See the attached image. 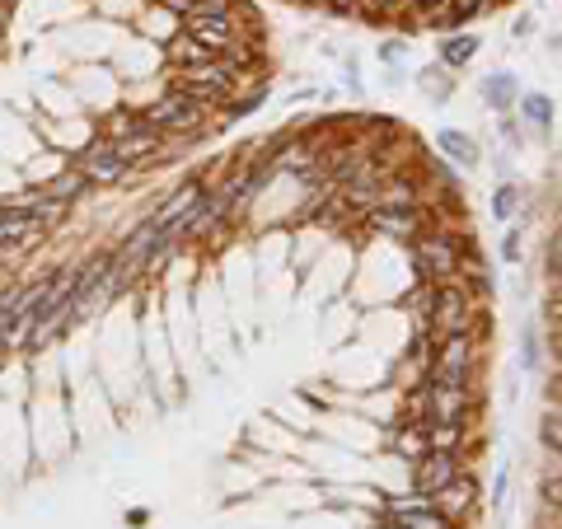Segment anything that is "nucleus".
Masks as SVG:
<instances>
[{
    "mask_svg": "<svg viewBox=\"0 0 562 529\" xmlns=\"http://www.w3.org/2000/svg\"><path fill=\"white\" fill-rule=\"evenodd\" d=\"M479 305H483V300H479V291H469L464 277L436 281V300H431L422 328L431 333V342L454 338V333H473V324H479Z\"/></svg>",
    "mask_w": 562,
    "mask_h": 529,
    "instance_id": "obj_1",
    "label": "nucleus"
},
{
    "mask_svg": "<svg viewBox=\"0 0 562 529\" xmlns=\"http://www.w3.org/2000/svg\"><path fill=\"white\" fill-rule=\"evenodd\" d=\"M413 268L422 281H454L464 277V244L454 239L450 230H431V235H417L413 239Z\"/></svg>",
    "mask_w": 562,
    "mask_h": 529,
    "instance_id": "obj_2",
    "label": "nucleus"
},
{
    "mask_svg": "<svg viewBox=\"0 0 562 529\" xmlns=\"http://www.w3.org/2000/svg\"><path fill=\"white\" fill-rule=\"evenodd\" d=\"M140 122L146 127H155L160 136H192V132H202V122H206V109L198 99H188V94H179L169 85V94H160L150 103L146 113H140Z\"/></svg>",
    "mask_w": 562,
    "mask_h": 529,
    "instance_id": "obj_3",
    "label": "nucleus"
},
{
    "mask_svg": "<svg viewBox=\"0 0 562 529\" xmlns=\"http://www.w3.org/2000/svg\"><path fill=\"white\" fill-rule=\"evenodd\" d=\"M473 361H479V347H473V333H454V338H441L431 351V384H464L473 380Z\"/></svg>",
    "mask_w": 562,
    "mask_h": 529,
    "instance_id": "obj_4",
    "label": "nucleus"
},
{
    "mask_svg": "<svg viewBox=\"0 0 562 529\" xmlns=\"http://www.w3.org/2000/svg\"><path fill=\"white\" fill-rule=\"evenodd\" d=\"M76 169H80L94 188H113V183H122V179H132V165L117 155L113 140H94V146H85L80 160H76Z\"/></svg>",
    "mask_w": 562,
    "mask_h": 529,
    "instance_id": "obj_5",
    "label": "nucleus"
},
{
    "mask_svg": "<svg viewBox=\"0 0 562 529\" xmlns=\"http://www.w3.org/2000/svg\"><path fill=\"white\" fill-rule=\"evenodd\" d=\"M460 473L464 469H460V454H454V450H427L413 464V487L422 492V497H436V492H441L446 483H454Z\"/></svg>",
    "mask_w": 562,
    "mask_h": 529,
    "instance_id": "obj_6",
    "label": "nucleus"
},
{
    "mask_svg": "<svg viewBox=\"0 0 562 529\" xmlns=\"http://www.w3.org/2000/svg\"><path fill=\"white\" fill-rule=\"evenodd\" d=\"M183 33L221 57L235 43V14H183Z\"/></svg>",
    "mask_w": 562,
    "mask_h": 529,
    "instance_id": "obj_7",
    "label": "nucleus"
},
{
    "mask_svg": "<svg viewBox=\"0 0 562 529\" xmlns=\"http://www.w3.org/2000/svg\"><path fill=\"white\" fill-rule=\"evenodd\" d=\"M371 230L384 239H417L422 206H371Z\"/></svg>",
    "mask_w": 562,
    "mask_h": 529,
    "instance_id": "obj_8",
    "label": "nucleus"
},
{
    "mask_svg": "<svg viewBox=\"0 0 562 529\" xmlns=\"http://www.w3.org/2000/svg\"><path fill=\"white\" fill-rule=\"evenodd\" d=\"M38 221H33V211L20 206V202H0V244L5 249H29L33 239H38Z\"/></svg>",
    "mask_w": 562,
    "mask_h": 529,
    "instance_id": "obj_9",
    "label": "nucleus"
},
{
    "mask_svg": "<svg viewBox=\"0 0 562 529\" xmlns=\"http://www.w3.org/2000/svg\"><path fill=\"white\" fill-rule=\"evenodd\" d=\"M160 239H165L160 225H155V221H140L136 230L127 235V244H122V249L113 254V258H117V268H127L132 277H136V272H146V258L155 254V244H160Z\"/></svg>",
    "mask_w": 562,
    "mask_h": 529,
    "instance_id": "obj_10",
    "label": "nucleus"
},
{
    "mask_svg": "<svg viewBox=\"0 0 562 529\" xmlns=\"http://www.w3.org/2000/svg\"><path fill=\"white\" fill-rule=\"evenodd\" d=\"M431 502H436V510H441L446 520H464L469 510H473V502H479V483H473L469 473H460V479H454V483H446V487L436 492Z\"/></svg>",
    "mask_w": 562,
    "mask_h": 529,
    "instance_id": "obj_11",
    "label": "nucleus"
},
{
    "mask_svg": "<svg viewBox=\"0 0 562 529\" xmlns=\"http://www.w3.org/2000/svg\"><path fill=\"white\" fill-rule=\"evenodd\" d=\"M469 408H473V394L464 384H431V421H464Z\"/></svg>",
    "mask_w": 562,
    "mask_h": 529,
    "instance_id": "obj_12",
    "label": "nucleus"
},
{
    "mask_svg": "<svg viewBox=\"0 0 562 529\" xmlns=\"http://www.w3.org/2000/svg\"><path fill=\"white\" fill-rule=\"evenodd\" d=\"M198 198H202V183H183V188L173 192L169 202H160V206H155V216H150V221L160 225L165 235H173V230H179V225H183V216H188V211L198 206Z\"/></svg>",
    "mask_w": 562,
    "mask_h": 529,
    "instance_id": "obj_13",
    "label": "nucleus"
},
{
    "mask_svg": "<svg viewBox=\"0 0 562 529\" xmlns=\"http://www.w3.org/2000/svg\"><path fill=\"white\" fill-rule=\"evenodd\" d=\"M390 520L398 529H454V520H446L441 510H436V502L427 497L422 506H403V502H390Z\"/></svg>",
    "mask_w": 562,
    "mask_h": 529,
    "instance_id": "obj_14",
    "label": "nucleus"
},
{
    "mask_svg": "<svg viewBox=\"0 0 562 529\" xmlns=\"http://www.w3.org/2000/svg\"><path fill=\"white\" fill-rule=\"evenodd\" d=\"M479 94L487 99V109H497V113H506L512 103H520V90H516V76H512V70H492V76H483Z\"/></svg>",
    "mask_w": 562,
    "mask_h": 529,
    "instance_id": "obj_15",
    "label": "nucleus"
},
{
    "mask_svg": "<svg viewBox=\"0 0 562 529\" xmlns=\"http://www.w3.org/2000/svg\"><path fill=\"white\" fill-rule=\"evenodd\" d=\"M436 150H446V160H450V165H460V169H473V165H479V140L464 136V132H454V127H446L441 136H436Z\"/></svg>",
    "mask_w": 562,
    "mask_h": 529,
    "instance_id": "obj_16",
    "label": "nucleus"
},
{
    "mask_svg": "<svg viewBox=\"0 0 562 529\" xmlns=\"http://www.w3.org/2000/svg\"><path fill=\"white\" fill-rule=\"evenodd\" d=\"M479 38H473V33H454V38H446L441 43V66L446 70H460V66H469L473 57H479Z\"/></svg>",
    "mask_w": 562,
    "mask_h": 529,
    "instance_id": "obj_17",
    "label": "nucleus"
},
{
    "mask_svg": "<svg viewBox=\"0 0 562 529\" xmlns=\"http://www.w3.org/2000/svg\"><path fill=\"white\" fill-rule=\"evenodd\" d=\"M165 52H169V61L179 66V70H188V66H198V61H206V57H216V52H206L198 38H188V33H173V38L165 43Z\"/></svg>",
    "mask_w": 562,
    "mask_h": 529,
    "instance_id": "obj_18",
    "label": "nucleus"
},
{
    "mask_svg": "<svg viewBox=\"0 0 562 529\" xmlns=\"http://www.w3.org/2000/svg\"><path fill=\"white\" fill-rule=\"evenodd\" d=\"M85 188H90V179H85V173L80 169H66V173H57V179H47L43 183V192H47V198H57V202H80L85 198Z\"/></svg>",
    "mask_w": 562,
    "mask_h": 529,
    "instance_id": "obj_19",
    "label": "nucleus"
},
{
    "mask_svg": "<svg viewBox=\"0 0 562 529\" xmlns=\"http://www.w3.org/2000/svg\"><path fill=\"white\" fill-rule=\"evenodd\" d=\"M390 446L403 454V460H408V464H417L422 460V454H427L431 446H427V427H422V421H408V427H403L394 440H390Z\"/></svg>",
    "mask_w": 562,
    "mask_h": 529,
    "instance_id": "obj_20",
    "label": "nucleus"
},
{
    "mask_svg": "<svg viewBox=\"0 0 562 529\" xmlns=\"http://www.w3.org/2000/svg\"><path fill=\"white\" fill-rule=\"evenodd\" d=\"M520 117L530 122V127L549 132L553 127V99L549 94H520Z\"/></svg>",
    "mask_w": 562,
    "mask_h": 529,
    "instance_id": "obj_21",
    "label": "nucleus"
},
{
    "mask_svg": "<svg viewBox=\"0 0 562 529\" xmlns=\"http://www.w3.org/2000/svg\"><path fill=\"white\" fill-rule=\"evenodd\" d=\"M460 440H464V421H427V446L431 450H454L460 454Z\"/></svg>",
    "mask_w": 562,
    "mask_h": 529,
    "instance_id": "obj_22",
    "label": "nucleus"
},
{
    "mask_svg": "<svg viewBox=\"0 0 562 529\" xmlns=\"http://www.w3.org/2000/svg\"><path fill=\"white\" fill-rule=\"evenodd\" d=\"M516 211H520V188L502 183L497 192H492V216H497L502 225H512V221H516Z\"/></svg>",
    "mask_w": 562,
    "mask_h": 529,
    "instance_id": "obj_23",
    "label": "nucleus"
},
{
    "mask_svg": "<svg viewBox=\"0 0 562 529\" xmlns=\"http://www.w3.org/2000/svg\"><path fill=\"white\" fill-rule=\"evenodd\" d=\"M516 361H520L525 375H535V370H539V328H535V324L520 328V351H516Z\"/></svg>",
    "mask_w": 562,
    "mask_h": 529,
    "instance_id": "obj_24",
    "label": "nucleus"
},
{
    "mask_svg": "<svg viewBox=\"0 0 562 529\" xmlns=\"http://www.w3.org/2000/svg\"><path fill=\"white\" fill-rule=\"evenodd\" d=\"M403 413H408V421H422V427H427L431 421V384H417V390L403 398Z\"/></svg>",
    "mask_w": 562,
    "mask_h": 529,
    "instance_id": "obj_25",
    "label": "nucleus"
},
{
    "mask_svg": "<svg viewBox=\"0 0 562 529\" xmlns=\"http://www.w3.org/2000/svg\"><path fill=\"white\" fill-rule=\"evenodd\" d=\"M417 90H422V94H431V99H450L446 66H427V70H417Z\"/></svg>",
    "mask_w": 562,
    "mask_h": 529,
    "instance_id": "obj_26",
    "label": "nucleus"
},
{
    "mask_svg": "<svg viewBox=\"0 0 562 529\" xmlns=\"http://www.w3.org/2000/svg\"><path fill=\"white\" fill-rule=\"evenodd\" d=\"M539 440H543V446H549V450L558 454V460H562V408L539 421Z\"/></svg>",
    "mask_w": 562,
    "mask_h": 529,
    "instance_id": "obj_27",
    "label": "nucleus"
},
{
    "mask_svg": "<svg viewBox=\"0 0 562 529\" xmlns=\"http://www.w3.org/2000/svg\"><path fill=\"white\" fill-rule=\"evenodd\" d=\"M483 5H487V0H450V10H454V20H460V24H469Z\"/></svg>",
    "mask_w": 562,
    "mask_h": 529,
    "instance_id": "obj_28",
    "label": "nucleus"
},
{
    "mask_svg": "<svg viewBox=\"0 0 562 529\" xmlns=\"http://www.w3.org/2000/svg\"><path fill=\"white\" fill-rule=\"evenodd\" d=\"M403 5H413V10L422 14V20H427V14H436V10H446V5H450V0H403Z\"/></svg>",
    "mask_w": 562,
    "mask_h": 529,
    "instance_id": "obj_29",
    "label": "nucleus"
},
{
    "mask_svg": "<svg viewBox=\"0 0 562 529\" xmlns=\"http://www.w3.org/2000/svg\"><path fill=\"white\" fill-rule=\"evenodd\" d=\"M549 268H553V277H562V230L549 239Z\"/></svg>",
    "mask_w": 562,
    "mask_h": 529,
    "instance_id": "obj_30",
    "label": "nucleus"
},
{
    "mask_svg": "<svg viewBox=\"0 0 562 529\" xmlns=\"http://www.w3.org/2000/svg\"><path fill=\"white\" fill-rule=\"evenodd\" d=\"M543 502H549L553 510H562V473H558V479H553L549 487H543Z\"/></svg>",
    "mask_w": 562,
    "mask_h": 529,
    "instance_id": "obj_31",
    "label": "nucleus"
},
{
    "mask_svg": "<svg viewBox=\"0 0 562 529\" xmlns=\"http://www.w3.org/2000/svg\"><path fill=\"white\" fill-rule=\"evenodd\" d=\"M403 52H408V47H403V43H380V57H384V61H398V57H403Z\"/></svg>",
    "mask_w": 562,
    "mask_h": 529,
    "instance_id": "obj_32",
    "label": "nucleus"
},
{
    "mask_svg": "<svg viewBox=\"0 0 562 529\" xmlns=\"http://www.w3.org/2000/svg\"><path fill=\"white\" fill-rule=\"evenodd\" d=\"M553 324L562 328V277L553 281Z\"/></svg>",
    "mask_w": 562,
    "mask_h": 529,
    "instance_id": "obj_33",
    "label": "nucleus"
},
{
    "mask_svg": "<svg viewBox=\"0 0 562 529\" xmlns=\"http://www.w3.org/2000/svg\"><path fill=\"white\" fill-rule=\"evenodd\" d=\"M502 254H506V262H516V258H520V235L506 239V244H502Z\"/></svg>",
    "mask_w": 562,
    "mask_h": 529,
    "instance_id": "obj_34",
    "label": "nucleus"
},
{
    "mask_svg": "<svg viewBox=\"0 0 562 529\" xmlns=\"http://www.w3.org/2000/svg\"><path fill=\"white\" fill-rule=\"evenodd\" d=\"M553 357H558V365H562V328H553Z\"/></svg>",
    "mask_w": 562,
    "mask_h": 529,
    "instance_id": "obj_35",
    "label": "nucleus"
},
{
    "mask_svg": "<svg viewBox=\"0 0 562 529\" xmlns=\"http://www.w3.org/2000/svg\"><path fill=\"white\" fill-rule=\"evenodd\" d=\"M14 10V0H0V14H10Z\"/></svg>",
    "mask_w": 562,
    "mask_h": 529,
    "instance_id": "obj_36",
    "label": "nucleus"
}]
</instances>
